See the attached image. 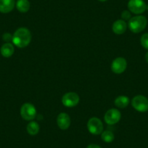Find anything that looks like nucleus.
<instances>
[{
	"label": "nucleus",
	"mask_w": 148,
	"mask_h": 148,
	"mask_svg": "<svg viewBox=\"0 0 148 148\" xmlns=\"http://www.w3.org/2000/svg\"><path fill=\"white\" fill-rule=\"evenodd\" d=\"M31 41V31L26 28H20L15 31L12 36L14 45L19 48H24L28 46Z\"/></svg>",
	"instance_id": "1"
},
{
	"label": "nucleus",
	"mask_w": 148,
	"mask_h": 148,
	"mask_svg": "<svg viewBox=\"0 0 148 148\" xmlns=\"http://www.w3.org/2000/svg\"><path fill=\"white\" fill-rule=\"evenodd\" d=\"M147 25V20L143 15H137L131 18L128 23L129 29L134 34L142 32Z\"/></svg>",
	"instance_id": "2"
},
{
	"label": "nucleus",
	"mask_w": 148,
	"mask_h": 148,
	"mask_svg": "<svg viewBox=\"0 0 148 148\" xmlns=\"http://www.w3.org/2000/svg\"><path fill=\"white\" fill-rule=\"evenodd\" d=\"M21 116L24 120L32 121L36 116V110L31 103H24L21 108Z\"/></svg>",
	"instance_id": "3"
},
{
	"label": "nucleus",
	"mask_w": 148,
	"mask_h": 148,
	"mask_svg": "<svg viewBox=\"0 0 148 148\" xmlns=\"http://www.w3.org/2000/svg\"><path fill=\"white\" fill-rule=\"evenodd\" d=\"M132 105L136 110L145 113L148 110V99L143 95H136L132 99Z\"/></svg>",
	"instance_id": "4"
},
{
	"label": "nucleus",
	"mask_w": 148,
	"mask_h": 148,
	"mask_svg": "<svg viewBox=\"0 0 148 148\" xmlns=\"http://www.w3.org/2000/svg\"><path fill=\"white\" fill-rule=\"evenodd\" d=\"M89 132L94 135L101 134L103 132V124L102 121L96 117L91 118L87 123Z\"/></svg>",
	"instance_id": "5"
},
{
	"label": "nucleus",
	"mask_w": 148,
	"mask_h": 148,
	"mask_svg": "<svg viewBox=\"0 0 148 148\" xmlns=\"http://www.w3.org/2000/svg\"><path fill=\"white\" fill-rule=\"evenodd\" d=\"M128 8L132 13L140 15L145 12L147 5L143 0H129L128 2Z\"/></svg>",
	"instance_id": "6"
},
{
	"label": "nucleus",
	"mask_w": 148,
	"mask_h": 148,
	"mask_svg": "<svg viewBox=\"0 0 148 148\" xmlns=\"http://www.w3.org/2000/svg\"><path fill=\"white\" fill-rule=\"evenodd\" d=\"M80 97L79 95L75 92H68L62 97V103L67 108H73L79 104Z\"/></svg>",
	"instance_id": "7"
},
{
	"label": "nucleus",
	"mask_w": 148,
	"mask_h": 148,
	"mask_svg": "<svg viewBox=\"0 0 148 148\" xmlns=\"http://www.w3.org/2000/svg\"><path fill=\"white\" fill-rule=\"evenodd\" d=\"M121 118V112L117 109L112 108L106 112L105 115V121L108 125H114L117 123Z\"/></svg>",
	"instance_id": "8"
},
{
	"label": "nucleus",
	"mask_w": 148,
	"mask_h": 148,
	"mask_svg": "<svg viewBox=\"0 0 148 148\" xmlns=\"http://www.w3.org/2000/svg\"><path fill=\"white\" fill-rule=\"evenodd\" d=\"M127 67V62L123 58H117L115 59L111 65V69L113 73L121 74L124 72Z\"/></svg>",
	"instance_id": "9"
},
{
	"label": "nucleus",
	"mask_w": 148,
	"mask_h": 148,
	"mask_svg": "<svg viewBox=\"0 0 148 148\" xmlns=\"http://www.w3.org/2000/svg\"><path fill=\"white\" fill-rule=\"evenodd\" d=\"M57 123L60 129L62 130H66L71 125V118L65 113H60L57 118Z\"/></svg>",
	"instance_id": "10"
},
{
	"label": "nucleus",
	"mask_w": 148,
	"mask_h": 148,
	"mask_svg": "<svg viewBox=\"0 0 148 148\" xmlns=\"http://www.w3.org/2000/svg\"><path fill=\"white\" fill-rule=\"evenodd\" d=\"M15 0H0V12L8 13L14 9Z\"/></svg>",
	"instance_id": "11"
},
{
	"label": "nucleus",
	"mask_w": 148,
	"mask_h": 148,
	"mask_svg": "<svg viewBox=\"0 0 148 148\" xmlns=\"http://www.w3.org/2000/svg\"><path fill=\"white\" fill-rule=\"evenodd\" d=\"M112 28H113V31L115 34H118V35H121V34H123L126 31L127 24L123 20H118V21H115L113 23Z\"/></svg>",
	"instance_id": "12"
},
{
	"label": "nucleus",
	"mask_w": 148,
	"mask_h": 148,
	"mask_svg": "<svg viewBox=\"0 0 148 148\" xmlns=\"http://www.w3.org/2000/svg\"><path fill=\"white\" fill-rule=\"evenodd\" d=\"M15 48L14 46L10 43H6L3 45L1 47L0 52L4 58H10L14 53Z\"/></svg>",
	"instance_id": "13"
},
{
	"label": "nucleus",
	"mask_w": 148,
	"mask_h": 148,
	"mask_svg": "<svg viewBox=\"0 0 148 148\" xmlns=\"http://www.w3.org/2000/svg\"><path fill=\"white\" fill-rule=\"evenodd\" d=\"M114 103L117 108L123 109V108H126L129 104V99L126 96H123V95L119 96L115 99Z\"/></svg>",
	"instance_id": "14"
},
{
	"label": "nucleus",
	"mask_w": 148,
	"mask_h": 148,
	"mask_svg": "<svg viewBox=\"0 0 148 148\" xmlns=\"http://www.w3.org/2000/svg\"><path fill=\"white\" fill-rule=\"evenodd\" d=\"M16 8L19 12L25 13L30 9V2L28 0H18L16 3Z\"/></svg>",
	"instance_id": "15"
},
{
	"label": "nucleus",
	"mask_w": 148,
	"mask_h": 148,
	"mask_svg": "<svg viewBox=\"0 0 148 148\" xmlns=\"http://www.w3.org/2000/svg\"><path fill=\"white\" fill-rule=\"evenodd\" d=\"M39 129H40L39 125L38 124V123H36V122L35 121H31L28 125H27V132H28L30 135H32V136L36 135L37 134L39 133Z\"/></svg>",
	"instance_id": "16"
},
{
	"label": "nucleus",
	"mask_w": 148,
	"mask_h": 148,
	"mask_svg": "<svg viewBox=\"0 0 148 148\" xmlns=\"http://www.w3.org/2000/svg\"><path fill=\"white\" fill-rule=\"evenodd\" d=\"M101 138L105 142L110 143V142H112L114 140L115 136L113 132H110V131H105L101 134Z\"/></svg>",
	"instance_id": "17"
},
{
	"label": "nucleus",
	"mask_w": 148,
	"mask_h": 148,
	"mask_svg": "<svg viewBox=\"0 0 148 148\" xmlns=\"http://www.w3.org/2000/svg\"><path fill=\"white\" fill-rule=\"evenodd\" d=\"M140 42L142 46L145 49H147L148 50V33L144 34L143 35L141 36Z\"/></svg>",
	"instance_id": "18"
},
{
	"label": "nucleus",
	"mask_w": 148,
	"mask_h": 148,
	"mask_svg": "<svg viewBox=\"0 0 148 148\" xmlns=\"http://www.w3.org/2000/svg\"><path fill=\"white\" fill-rule=\"evenodd\" d=\"M121 17L123 19V21H127V20H130L131 19V14L129 11L125 10L122 12L121 14Z\"/></svg>",
	"instance_id": "19"
},
{
	"label": "nucleus",
	"mask_w": 148,
	"mask_h": 148,
	"mask_svg": "<svg viewBox=\"0 0 148 148\" xmlns=\"http://www.w3.org/2000/svg\"><path fill=\"white\" fill-rule=\"evenodd\" d=\"M2 37H3V40L7 42V43H10V41H12V36H11L9 33H5Z\"/></svg>",
	"instance_id": "20"
},
{
	"label": "nucleus",
	"mask_w": 148,
	"mask_h": 148,
	"mask_svg": "<svg viewBox=\"0 0 148 148\" xmlns=\"http://www.w3.org/2000/svg\"><path fill=\"white\" fill-rule=\"evenodd\" d=\"M86 148H102V147H100L99 145H95V144H92V145H89Z\"/></svg>",
	"instance_id": "21"
},
{
	"label": "nucleus",
	"mask_w": 148,
	"mask_h": 148,
	"mask_svg": "<svg viewBox=\"0 0 148 148\" xmlns=\"http://www.w3.org/2000/svg\"><path fill=\"white\" fill-rule=\"evenodd\" d=\"M145 60H146L147 62V63H148V52H147L146 55H145Z\"/></svg>",
	"instance_id": "22"
},
{
	"label": "nucleus",
	"mask_w": 148,
	"mask_h": 148,
	"mask_svg": "<svg viewBox=\"0 0 148 148\" xmlns=\"http://www.w3.org/2000/svg\"><path fill=\"white\" fill-rule=\"evenodd\" d=\"M99 1H100V2H105L107 0H99Z\"/></svg>",
	"instance_id": "23"
}]
</instances>
